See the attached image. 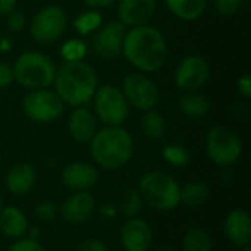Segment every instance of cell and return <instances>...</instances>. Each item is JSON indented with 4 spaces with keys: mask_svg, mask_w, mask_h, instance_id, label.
<instances>
[{
    "mask_svg": "<svg viewBox=\"0 0 251 251\" xmlns=\"http://www.w3.org/2000/svg\"><path fill=\"white\" fill-rule=\"evenodd\" d=\"M7 251H46V249L37 240L19 238L9 246Z\"/></svg>",
    "mask_w": 251,
    "mask_h": 251,
    "instance_id": "32",
    "label": "cell"
},
{
    "mask_svg": "<svg viewBox=\"0 0 251 251\" xmlns=\"http://www.w3.org/2000/svg\"><path fill=\"white\" fill-rule=\"evenodd\" d=\"M209 187L203 182H190L181 187V203L188 207H200L209 200Z\"/></svg>",
    "mask_w": 251,
    "mask_h": 251,
    "instance_id": "25",
    "label": "cell"
},
{
    "mask_svg": "<svg viewBox=\"0 0 251 251\" xmlns=\"http://www.w3.org/2000/svg\"><path fill=\"white\" fill-rule=\"evenodd\" d=\"M68 131L74 141L88 144L97 132V119L87 107H75L68 118Z\"/></svg>",
    "mask_w": 251,
    "mask_h": 251,
    "instance_id": "18",
    "label": "cell"
},
{
    "mask_svg": "<svg viewBox=\"0 0 251 251\" xmlns=\"http://www.w3.org/2000/svg\"><path fill=\"white\" fill-rule=\"evenodd\" d=\"M22 110L28 119L38 124H49L63 115V101L56 91L47 88L31 90L22 100Z\"/></svg>",
    "mask_w": 251,
    "mask_h": 251,
    "instance_id": "8",
    "label": "cell"
},
{
    "mask_svg": "<svg viewBox=\"0 0 251 251\" xmlns=\"http://www.w3.org/2000/svg\"><path fill=\"white\" fill-rule=\"evenodd\" d=\"M3 206H4V204H3V199H1V194H0V210H1Z\"/></svg>",
    "mask_w": 251,
    "mask_h": 251,
    "instance_id": "42",
    "label": "cell"
},
{
    "mask_svg": "<svg viewBox=\"0 0 251 251\" xmlns=\"http://www.w3.org/2000/svg\"><path fill=\"white\" fill-rule=\"evenodd\" d=\"M122 51L126 60L137 69L156 72L168 59V43L157 28L141 25L125 32Z\"/></svg>",
    "mask_w": 251,
    "mask_h": 251,
    "instance_id": "1",
    "label": "cell"
},
{
    "mask_svg": "<svg viewBox=\"0 0 251 251\" xmlns=\"http://www.w3.org/2000/svg\"><path fill=\"white\" fill-rule=\"evenodd\" d=\"M238 90H240V93L246 97V99H249L251 96V78L249 75H244V76H241L240 79H238Z\"/></svg>",
    "mask_w": 251,
    "mask_h": 251,
    "instance_id": "36",
    "label": "cell"
},
{
    "mask_svg": "<svg viewBox=\"0 0 251 251\" xmlns=\"http://www.w3.org/2000/svg\"><path fill=\"white\" fill-rule=\"evenodd\" d=\"M206 150L209 159L222 168L237 163L243 156V141L231 128L213 126L206 138Z\"/></svg>",
    "mask_w": 251,
    "mask_h": 251,
    "instance_id": "6",
    "label": "cell"
},
{
    "mask_svg": "<svg viewBox=\"0 0 251 251\" xmlns=\"http://www.w3.org/2000/svg\"><path fill=\"white\" fill-rule=\"evenodd\" d=\"M13 79L29 90L47 88L53 84L56 66L53 60L40 51L22 53L13 65Z\"/></svg>",
    "mask_w": 251,
    "mask_h": 251,
    "instance_id": "5",
    "label": "cell"
},
{
    "mask_svg": "<svg viewBox=\"0 0 251 251\" xmlns=\"http://www.w3.org/2000/svg\"><path fill=\"white\" fill-rule=\"evenodd\" d=\"M157 251H175V250H172V249H168V247H163V249H159Z\"/></svg>",
    "mask_w": 251,
    "mask_h": 251,
    "instance_id": "41",
    "label": "cell"
},
{
    "mask_svg": "<svg viewBox=\"0 0 251 251\" xmlns=\"http://www.w3.org/2000/svg\"><path fill=\"white\" fill-rule=\"evenodd\" d=\"M75 251H110V250H109V247H107L103 241H100V240H97V238H88V240L81 241V243L76 246V250Z\"/></svg>",
    "mask_w": 251,
    "mask_h": 251,
    "instance_id": "33",
    "label": "cell"
},
{
    "mask_svg": "<svg viewBox=\"0 0 251 251\" xmlns=\"http://www.w3.org/2000/svg\"><path fill=\"white\" fill-rule=\"evenodd\" d=\"M137 188L151 209L171 212L181 204V185L163 171H147L141 175Z\"/></svg>",
    "mask_w": 251,
    "mask_h": 251,
    "instance_id": "4",
    "label": "cell"
},
{
    "mask_svg": "<svg viewBox=\"0 0 251 251\" xmlns=\"http://www.w3.org/2000/svg\"><path fill=\"white\" fill-rule=\"evenodd\" d=\"M121 243L125 251H149L153 244V229L141 218L126 219L121 229Z\"/></svg>",
    "mask_w": 251,
    "mask_h": 251,
    "instance_id": "14",
    "label": "cell"
},
{
    "mask_svg": "<svg viewBox=\"0 0 251 251\" xmlns=\"http://www.w3.org/2000/svg\"><path fill=\"white\" fill-rule=\"evenodd\" d=\"M87 6L93 7V9H104L112 6L113 3H116L118 0H82Z\"/></svg>",
    "mask_w": 251,
    "mask_h": 251,
    "instance_id": "37",
    "label": "cell"
},
{
    "mask_svg": "<svg viewBox=\"0 0 251 251\" xmlns=\"http://www.w3.org/2000/svg\"><path fill=\"white\" fill-rule=\"evenodd\" d=\"M94 112L101 124L106 126H121L129 113V104L122 93L115 85H101L96 90Z\"/></svg>",
    "mask_w": 251,
    "mask_h": 251,
    "instance_id": "7",
    "label": "cell"
},
{
    "mask_svg": "<svg viewBox=\"0 0 251 251\" xmlns=\"http://www.w3.org/2000/svg\"><path fill=\"white\" fill-rule=\"evenodd\" d=\"M178 106L185 116L199 119L207 115L210 109V101L204 94L199 91H185V94L181 96Z\"/></svg>",
    "mask_w": 251,
    "mask_h": 251,
    "instance_id": "21",
    "label": "cell"
},
{
    "mask_svg": "<svg viewBox=\"0 0 251 251\" xmlns=\"http://www.w3.org/2000/svg\"><path fill=\"white\" fill-rule=\"evenodd\" d=\"M100 213L106 219H113L116 216V213H118V209L113 204H103L101 209H100Z\"/></svg>",
    "mask_w": 251,
    "mask_h": 251,
    "instance_id": "39",
    "label": "cell"
},
{
    "mask_svg": "<svg viewBox=\"0 0 251 251\" xmlns=\"http://www.w3.org/2000/svg\"><path fill=\"white\" fill-rule=\"evenodd\" d=\"M56 94L69 106L79 107L87 104L97 90L96 71L82 60L65 62L56 69L54 81Z\"/></svg>",
    "mask_w": 251,
    "mask_h": 251,
    "instance_id": "2",
    "label": "cell"
},
{
    "mask_svg": "<svg viewBox=\"0 0 251 251\" xmlns=\"http://www.w3.org/2000/svg\"><path fill=\"white\" fill-rule=\"evenodd\" d=\"M144 206V200L138 191V188H128L122 193L119 203H118V210L122 213L124 218L131 219L137 218Z\"/></svg>",
    "mask_w": 251,
    "mask_h": 251,
    "instance_id": "23",
    "label": "cell"
},
{
    "mask_svg": "<svg viewBox=\"0 0 251 251\" xmlns=\"http://www.w3.org/2000/svg\"><path fill=\"white\" fill-rule=\"evenodd\" d=\"M224 231L228 241L243 249L251 244V216L244 209H234L231 210L224 222Z\"/></svg>",
    "mask_w": 251,
    "mask_h": 251,
    "instance_id": "17",
    "label": "cell"
},
{
    "mask_svg": "<svg viewBox=\"0 0 251 251\" xmlns=\"http://www.w3.org/2000/svg\"><path fill=\"white\" fill-rule=\"evenodd\" d=\"M249 0H215L216 9L224 16H234L240 13Z\"/></svg>",
    "mask_w": 251,
    "mask_h": 251,
    "instance_id": "31",
    "label": "cell"
},
{
    "mask_svg": "<svg viewBox=\"0 0 251 251\" xmlns=\"http://www.w3.org/2000/svg\"><path fill=\"white\" fill-rule=\"evenodd\" d=\"M16 0H0V16L9 15L12 10H15Z\"/></svg>",
    "mask_w": 251,
    "mask_h": 251,
    "instance_id": "38",
    "label": "cell"
},
{
    "mask_svg": "<svg viewBox=\"0 0 251 251\" xmlns=\"http://www.w3.org/2000/svg\"><path fill=\"white\" fill-rule=\"evenodd\" d=\"M126 26L119 21H112L94 31L91 47L101 59H115L122 51V43Z\"/></svg>",
    "mask_w": 251,
    "mask_h": 251,
    "instance_id": "12",
    "label": "cell"
},
{
    "mask_svg": "<svg viewBox=\"0 0 251 251\" xmlns=\"http://www.w3.org/2000/svg\"><path fill=\"white\" fill-rule=\"evenodd\" d=\"M162 156H163V159L169 165H172L175 168L187 166L190 163V159H191L190 157V151L184 146H181V144H168L163 149Z\"/></svg>",
    "mask_w": 251,
    "mask_h": 251,
    "instance_id": "27",
    "label": "cell"
},
{
    "mask_svg": "<svg viewBox=\"0 0 251 251\" xmlns=\"http://www.w3.org/2000/svg\"><path fill=\"white\" fill-rule=\"evenodd\" d=\"M101 25V15L96 10H88L81 13L76 19L74 26L79 34H90L100 28Z\"/></svg>",
    "mask_w": 251,
    "mask_h": 251,
    "instance_id": "28",
    "label": "cell"
},
{
    "mask_svg": "<svg viewBox=\"0 0 251 251\" xmlns=\"http://www.w3.org/2000/svg\"><path fill=\"white\" fill-rule=\"evenodd\" d=\"M60 53L66 62L81 60L87 53V46L81 40H69L63 44Z\"/></svg>",
    "mask_w": 251,
    "mask_h": 251,
    "instance_id": "29",
    "label": "cell"
},
{
    "mask_svg": "<svg viewBox=\"0 0 251 251\" xmlns=\"http://www.w3.org/2000/svg\"><path fill=\"white\" fill-rule=\"evenodd\" d=\"M141 131L149 140H159L165 134V119L157 110H146L141 118Z\"/></svg>",
    "mask_w": 251,
    "mask_h": 251,
    "instance_id": "26",
    "label": "cell"
},
{
    "mask_svg": "<svg viewBox=\"0 0 251 251\" xmlns=\"http://www.w3.org/2000/svg\"><path fill=\"white\" fill-rule=\"evenodd\" d=\"M210 76V68L204 57L190 54L182 59L175 71V85L182 91H197Z\"/></svg>",
    "mask_w": 251,
    "mask_h": 251,
    "instance_id": "11",
    "label": "cell"
},
{
    "mask_svg": "<svg viewBox=\"0 0 251 251\" xmlns=\"http://www.w3.org/2000/svg\"><path fill=\"white\" fill-rule=\"evenodd\" d=\"M60 181L72 193L90 191L99 182V171L91 163L72 162L62 169Z\"/></svg>",
    "mask_w": 251,
    "mask_h": 251,
    "instance_id": "13",
    "label": "cell"
},
{
    "mask_svg": "<svg viewBox=\"0 0 251 251\" xmlns=\"http://www.w3.org/2000/svg\"><path fill=\"white\" fill-rule=\"evenodd\" d=\"M168 9L182 21H194L200 18L207 6V0H165Z\"/></svg>",
    "mask_w": 251,
    "mask_h": 251,
    "instance_id": "22",
    "label": "cell"
},
{
    "mask_svg": "<svg viewBox=\"0 0 251 251\" xmlns=\"http://www.w3.org/2000/svg\"><path fill=\"white\" fill-rule=\"evenodd\" d=\"M34 215L37 219H40L43 222H53L59 218L60 212H59V206L56 203H53L50 200H44L35 206Z\"/></svg>",
    "mask_w": 251,
    "mask_h": 251,
    "instance_id": "30",
    "label": "cell"
},
{
    "mask_svg": "<svg viewBox=\"0 0 251 251\" xmlns=\"http://www.w3.org/2000/svg\"><path fill=\"white\" fill-rule=\"evenodd\" d=\"M241 251H251V244L250 246H246V247H243V249H240Z\"/></svg>",
    "mask_w": 251,
    "mask_h": 251,
    "instance_id": "40",
    "label": "cell"
},
{
    "mask_svg": "<svg viewBox=\"0 0 251 251\" xmlns=\"http://www.w3.org/2000/svg\"><path fill=\"white\" fill-rule=\"evenodd\" d=\"M29 222L26 215L15 206H3L0 210V232L7 238L19 240L28 234Z\"/></svg>",
    "mask_w": 251,
    "mask_h": 251,
    "instance_id": "20",
    "label": "cell"
},
{
    "mask_svg": "<svg viewBox=\"0 0 251 251\" xmlns=\"http://www.w3.org/2000/svg\"><path fill=\"white\" fill-rule=\"evenodd\" d=\"M7 16V26L12 31H21L25 26V16L18 10H12Z\"/></svg>",
    "mask_w": 251,
    "mask_h": 251,
    "instance_id": "34",
    "label": "cell"
},
{
    "mask_svg": "<svg viewBox=\"0 0 251 251\" xmlns=\"http://www.w3.org/2000/svg\"><path fill=\"white\" fill-rule=\"evenodd\" d=\"M13 69L9 63L0 62V88H6L13 82Z\"/></svg>",
    "mask_w": 251,
    "mask_h": 251,
    "instance_id": "35",
    "label": "cell"
},
{
    "mask_svg": "<svg viewBox=\"0 0 251 251\" xmlns=\"http://www.w3.org/2000/svg\"><path fill=\"white\" fill-rule=\"evenodd\" d=\"M66 12L57 4H50L37 12L32 18L31 35L37 43L47 44L60 38V35L66 29Z\"/></svg>",
    "mask_w": 251,
    "mask_h": 251,
    "instance_id": "9",
    "label": "cell"
},
{
    "mask_svg": "<svg viewBox=\"0 0 251 251\" xmlns=\"http://www.w3.org/2000/svg\"><path fill=\"white\" fill-rule=\"evenodd\" d=\"M118 16L119 22L125 26H141L147 25L157 9V0H118Z\"/></svg>",
    "mask_w": 251,
    "mask_h": 251,
    "instance_id": "15",
    "label": "cell"
},
{
    "mask_svg": "<svg viewBox=\"0 0 251 251\" xmlns=\"http://www.w3.org/2000/svg\"><path fill=\"white\" fill-rule=\"evenodd\" d=\"M122 93L128 104L143 112L154 109L160 99L157 85L143 74L126 75L122 84Z\"/></svg>",
    "mask_w": 251,
    "mask_h": 251,
    "instance_id": "10",
    "label": "cell"
},
{
    "mask_svg": "<svg viewBox=\"0 0 251 251\" xmlns=\"http://www.w3.org/2000/svg\"><path fill=\"white\" fill-rule=\"evenodd\" d=\"M37 182V171L31 163L13 165L6 174V187L15 196L28 194Z\"/></svg>",
    "mask_w": 251,
    "mask_h": 251,
    "instance_id": "19",
    "label": "cell"
},
{
    "mask_svg": "<svg viewBox=\"0 0 251 251\" xmlns=\"http://www.w3.org/2000/svg\"><path fill=\"white\" fill-rule=\"evenodd\" d=\"M90 144V153L96 165L115 171L125 166L134 154V138L122 126H104L97 129Z\"/></svg>",
    "mask_w": 251,
    "mask_h": 251,
    "instance_id": "3",
    "label": "cell"
},
{
    "mask_svg": "<svg viewBox=\"0 0 251 251\" xmlns=\"http://www.w3.org/2000/svg\"><path fill=\"white\" fill-rule=\"evenodd\" d=\"M184 251H213L210 235L200 226L190 228L182 240Z\"/></svg>",
    "mask_w": 251,
    "mask_h": 251,
    "instance_id": "24",
    "label": "cell"
},
{
    "mask_svg": "<svg viewBox=\"0 0 251 251\" xmlns=\"http://www.w3.org/2000/svg\"><path fill=\"white\" fill-rule=\"evenodd\" d=\"M96 209V200L90 191L72 193L59 207L60 216L72 225L84 224L91 218Z\"/></svg>",
    "mask_w": 251,
    "mask_h": 251,
    "instance_id": "16",
    "label": "cell"
}]
</instances>
